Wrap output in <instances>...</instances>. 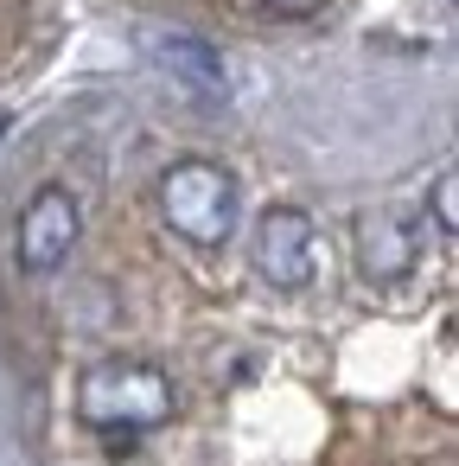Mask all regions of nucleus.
Returning a JSON list of instances; mask_svg holds the SVG:
<instances>
[{"mask_svg": "<svg viewBox=\"0 0 459 466\" xmlns=\"http://www.w3.org/2000/svg\"><path fill=\"white\" fill-rule=\"evenodd\" d=\"M179 409V390L160 364L147 358H103L84 370L77 383V415L96 428V434H115V441H135V434H154L166 428Z\"/></svg>", "mask_w": 459, "mask_h": 466, "instance_id": "obj_1", "label": "nucleus"}, {"mask_svg": "<svg viewBox=\"0 0 459 466\" xmlns=\"http://www.w3.org/2000/svg\"><path fill=\"white\" fill-rule=\"evenodd\" d=\"M160 218L192 249H224L236 237V179L217 160H173L154 186Z\"/></svg>", "mask_w": 459, "mask_h": 466, "instance_id": "obj_2", "label": "nucleus"}, {"mask_svg": "<svg viewBox=\"0 0 459 466\" xmlns=\"http://www.w3.org/2000/svg\"><path fill=\"white\" fill-rule=\"evenodd\" d=\"M249 262H255V275H262L268 288H281V294L313 288V275H319V230H313V218H306L300 205H268V211L255 218Z\"/></svg>", "mask_w": 459, "mask_h": 466, "instance_id": "obj_3", "label": "nucleus"}, {"mask_svg": "<svg viewBox=\"0 0 459 466\" xmlns=\"http://www.w3.org/2000/svg\"><path fill=\"white\" fill-rule=\"evenodd\" d=\"M77 230H84V211L65 186H39L14 224V262L26 275H52L71 249H77Z\"/></svg>", "mask_w": 459, "mask_h": 466, "instance_id": "obj_4", "label": "nucleus"}, {"mask_svg": "<svg viewBox=\"0 0 459 466\" xmlns=\"http://www.w3.org/2000/svg\"><path fill=\"white\" fill-rule=\"evenodd\" d=\"M421 230H427V224H421L414 211H395V205L364 211V218H357V275L376 281V288L414 275V262H421Z\"/></svg>", "mask_w": 459, "mask_h": 466, "instance_id": "obj_5", "label": "nucleus"}, {"mask_svg": "<svg viewBox=\"0 0 459 466\" xmlns=\"http://www.w3.org/2000/svg\"><path fill=\"white\" fill-rule=\"evenodd\" d=\"M154 58H160L192 96H205V103H224V96H230V65H224L217 46H205V39H192V33H160V39H154Z\"/></svg>", "mask_w": 459, "mask_h": 466, "instance_id": "obj_6", "label": "nucleus"}, {"mask_svg": "<svg viewBox=\"0 0 459 466\" xmlns=\"http://www.w3.org/2000/svg\"><path fill=\"white\" fill-rule=\"evenodd\" d=\"M453 192H459V179H453V167L434 179V224H440V237H453L459 230V211H453Z\"/></svg>", "mask_w": 459, "mask_h": 466, "instance_id": "obj_7", "label": "nucleus"}, {"mask_svg": "<svg viewBox=\"0 0 459 466\" xmlns=\"http://www.w3.org/2000/svg\"><path fill=\"white\" fill-rule=\"evenodd\" d=\"M262 7H268V14H281V20H313L325 0H262Z\"/></svg>", "mask_w": 459, "mask_h": 466, "instance_id": "obj_8", "label": "nucleus"}]
</instances>
